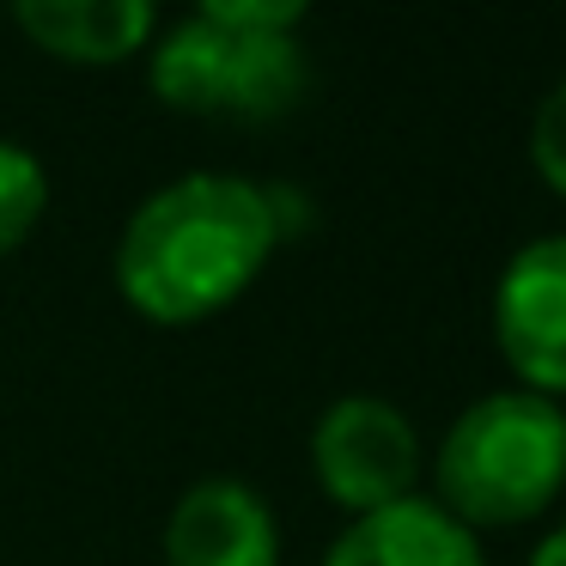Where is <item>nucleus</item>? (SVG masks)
<instances>
[{
  "mask_svg": "<svg viewBox=\"0 0 566 566\" xmlns=\"http://www.w3.org/2000/svg\"><path fill=\"white\" fill-rule=\"evenodd\" d=\"M305 0H201L147 43V86L201 123H281L311 92Z\"/></svg>",
  "mask_w": 566,
  "mask_h": 566,
  "instance_id": "2",
  "label": "nucleus"
},
{
  "mask_svg": "<svg viewBox=\"0 0 566 566\" xmlns=\"http://www.w3.org/2000/svg\"><path fill=\"white\" fill-rule=\"evenodd\" d=\"M530 566H566V524H554L548 536L530 548Z\"/></svg>",
  "mask_w": 566,
  "mask_h": 566,
  "instance_id": "11",
  "label": "nucleus"
},
{
  "mask_svg": "<svg viewBox=\"0 0 566 566\" xmlns=\"http://www.w3.org/2000/svg\"><path fill=\"white\" fill-rule=\"evenodd\" d=\"M530 165H536V177L566 201V80H554V86L542 92L536 116H530Z\"/></svg>",
  "mask_w": 566,
  "mask_h": 566,
  "instance_id": "10",
  "label": "nucleus"
},
{
  "mask_svg": "<svg viewBox=\"0 0 566 566\" xmlns=\"http://www.w3.org/2000/svg\"><path fill=\"white\" fill-rule=\"evenodd\" d=\"M566 493V408L530 390H488L444 427L432 493L463 530L536 524Z\"/></svg>",
  "mask_w": 566,
  "mask_h": 566,
  "instance_id": "3",
  "label": "nucleus"
},
{
  "mask_svg": "<svg viewBox=\"0 0 566 566\" xmlns=\"http://www.w3.org/2000/svg\"><path fill=\"white\" fill-rule=\"evenodd\" d=\"M165 566H281L274 505L238 475H201L165 517Z\"/></svg>",
  "mask_w": 566,
  "mask_h": 566,
  "instance_id": "6",
  "label": "nucleus"
},
{
  "mask_svg": "<svg viewBox=\"0 0 566 566\" xmlns=\"http://www.w3.org/2000/svg\"><path fill=\"white\" fill-rule=\"evenodd\" d=\"M50 213V171L31 147L0 140V262L25 250V238L43 226Z\"/></svg>",
  "mask_w": 566,
  "mask_h": 566,
  "instance_id": "9",
  "label": "nucleus"
},
{
  "mask_svg": "<svg viewBox=\"0 0 566 566\" xmlns=\"http://www.w3.org/2000/svg\"><path fill=\"white\" fill-rule=\"evenodd\" d=\"M420 432L396 402L371 390L335 396L311 427V475H317L323 500L342 505L347 517L384 512L420 493Z\"/></svg>",
  "mask_w": 566,
  "mask_h": 566,
  "instance_id": "4",
  "label": "nucleus"
},
{
  "mask_svg": "<svg viewBox=\"0 0 566 566\" xmlns=\"http://www.w3.org/2000/svg\"><path fill=\"white\" fill-rule=\"evenodd\" d=\"M493 347L517 390L566 408V232H542L505 256L493 281Z\"/></svg>",
  "mask_w": 566,
  "mask_h": 566,
  "instance_id": "5",
  "label": "nucleus"
},
{
  "mask_svg": "<svg viewBox=\"0 0 566 566\" xmlns=\"http://www.w3.org/2000/svg\"><path fill=\"white\" fill-rule=\"evenodd\" d=\"M317 566H488V548L439 500L415 493L402 505L347 517V530L323 548Z\"/></svg>",
  "mask_w": 566,
  "mask_h": 566,
  "instance_id": "7",
  "label": "nucleus"
},
{
  "mask_svg": "<svg viewBox=\"0 0 566 566\" xmlns=\"http://www.w3.org/2000/svg\"><path fill=\"white\" fill-rule=\"evenodd\" d=\"M269 184L238 171H189L128 213L111 281L135 317L189 329L232 311L281 250Z\"/></svg>",
  "mask_w": 566,
  "mask_h": 566,
  "instance_id": "1",
  "label": "nucleus"
},
{
  "mask_svg": "<svg viewBox=\"0 0 566 566\" xmlns=\"http://www.w3.org/2000/svg\"><path fill=\"white\" fill-rule=\"evenodd\" d=\"M13 25L55 62L123 67L147 55V43L159 38V7L147 0H25L13 7Z\"/></svg>",
  "mask_w": 566,
  "mask_h": 566,
  "instance_id": "8",
  "label": "nucleus"
}]
</instances>
